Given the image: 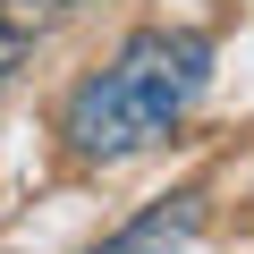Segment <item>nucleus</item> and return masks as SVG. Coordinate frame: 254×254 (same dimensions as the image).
I'll list each match as a JSON object with an SVG mask.
<instances>
[{
  "mask_svg": "<svg viewBox=\"0 0 254 254\" xmlns=\"http://www.w3.org/2000/svg\"><path fill=\"white\" fill-rule=\"evenodd\" d=\"M212 60L220 43L203 26H136L60 110V144L68 161L85 170H119L153 153L161 136H178V127L195 119V102L212 93Z\"/></svg>",
  "mask_w": 254,
  "mask_h": 254,
  "instance_id": "f257e3e1",
  "label": "nucleus"
},
{
  "mask_svg": "<svg viewBox=\"0 0 254 254\" xmlns=\"http://www.w3.org/2000/svg\"><path fill=\"white\" fill-rule=\"evenodd\" d=\"M85 9H93V0H0V85H17V68L51 34H68Z\"/></svg>",
  "mask_w": 254,
  "mask_h": 254,
  "instance_id": "7ed1b4c3",
  "label": "nucleus"
},
{
  "mask_svg": "<svg viewBox=\"0 0 254 254\" xmlns=\"http://www.w3.org/2000/svg\"><path fill=\"white\" fill-rule=\"evenodd\" d=\"M203 187H178V195H161V203H144L136 220H119L102 246H85V254H187L195 237H203Z\"/></svg>",
  "mask_w": 254,
  "mask_h": 254,
  "instance_id": "f03ea898",
  "label": "nucleus"
}]
</instances>
